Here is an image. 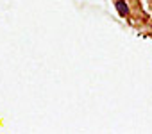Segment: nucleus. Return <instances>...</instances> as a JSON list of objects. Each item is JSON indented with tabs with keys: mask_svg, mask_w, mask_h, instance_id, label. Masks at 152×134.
I'll use <instances>...</instances> for the list:
<instances>
[{
	"mask_svg": "<svg viewBox=\"0 0 152 134\" xmlns=\"http://www.w3.org/2000/svg\"><path fill=\"white\" fill-rule=\"evenodd\" d=\"M116 7H118V11H120V15H122V16H125V15H127V7H125L122 2H118V4H116Z\"/></svg>",
	"mask_w": 152,
	"mask_h": 134,
	"instance_id": "f257e3e1",
	"label": "nucleus"
}]
</instances>
